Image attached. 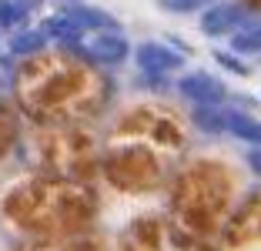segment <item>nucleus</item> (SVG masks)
<instances>
[{"mask_svg": "<svg viewBox=\"0 0 261 251\" xmlns=\"http://www.w3.org/2000/svg\"><path fill=\"white\" fill-rule=\"evenodd\" d=\"M215 61L221 64L224 70H231V74H238V77H248V74H251V67H248V64L241 61V57H231L228 51H215Z\"/></svg>", "mask_w": 261, "mask_h": 251, "instance_id": "nucleus-12", "label": "nucleus"}, {"mask_svg": "<svg viewBox=\"0 0 261 251\" xmlns=\"http://www.w3.org/2000/svg\"><path fill=\"white\" fill-rule=\"evenodd\" d=\"M81 54H87V57H94L97 64H104V67H117V64L127 61V40L121 37V34H97V37H91L84 47H81Z\"/></svg>", "mask_w": 261, "mask_h": 251, "instance_id": "nucleus-4", "label": "nucleus"}, {"mask_svg": "<svg viewBox=\"0 0 261 251\" xmlns=\"http://www.w3.org/2000/svg\"><path fill=\"white\" fill-rule=\"evenodd\" d=\"M34 4H37V0H0V27L20 31Z\"/></svg>", "mask_w": 261, "mask_h": 251, "instance_id": "nucleus-8", "label": "nucleus"}, {"mask_svg": "<svg viewBox=\"0 0 261 251\" xmlns=\"http://www.w3.org/2000/svg\"><path fill=\"white\" fill-rule=\"evenodd\" d=\"M177 94L185 101H191L194 107H221L228 101V87L218 77L204 74V70H194V74L181 77L177 81Z\"/></svg>", "mask_w": 261, "mask_h": 251, "instance_id": "nucleus-1", "label": "nucleus"}, {"mask_svg": "<svg viewBox=\"0 0 261 251\" xmlns=\"http://www.w3.org/2000/svg\"><path fill=\"white\" fill-rule=\"evenodd\" d=\"M224 134L241 137V141H251V144L261 147V121L241 114V111H231V107H224Z\"/></svg>", "mask_w": 261, "mask_h": 251, "instance_id": "nucleus-5", "label": "nucleus"}, {"mask_svg": "<svg viewBox=\"0 0 261 251\" xmlns=\"http://www.w3.org/2000/svg\"><path fill=\"white\" fill-rule=\"evenodd\" d=\"M191 121L204 134H224V107H194Z\"/></svg>", "mask_w": 261, "mask_h": 251, "instance_id": "nucleus-10", "label": "nucleus"}, {"mask_svg": "<svg viewBox=\"0 0 261 251\" xmlns=\"http://www.w3.org/2000/svg\"><path fill=\"white\" fill-rule=\"evenodd\" d=\"M84 31H100V34H117V20L104 10H94V7H70L67 10Z\"/></svg>", "mask_w": 261, "mask_h": 251, "instance_id": "nucleus-7", "label": "nucleus"}, {"mask_svg": "<svg viewBox=\"0 0 261 251\" xmlns=\"http://www.w3.org/2000/svg\"><path fill=\"white\" fill-rule=\"evenodd\" d=\"M134 61H138V67L144 70L147 77H168V74H174V70H181L185 57L177 51H171V47H164V44L147 40V44H141L138 51H134Z\"/></svg>", "mask_w": 261, "mask_h": 251, "instance_id": "nucleus-2", "label": "nucleus"}, {"mask_svg": "<svg viewBox=\"0 0 261 251\" xmlns=\"http://www.w3.org/2000/svg\"><path fill=\"white\" fill-rule=\"evenodd\" d=\"M231 47L238 54H261V20L241 23L238 31L231 34Z\"/></svg>", "mask_w": 261, "mask_h": 251, "instance_id": "nucleus-9", "label": "nucleus"}, {"mask_svg": "<svg viewBox=\"0 0 261 251\" xmlns=\"http://www.w3.org/2000/svg\"><path fill=\"white\" fill-rule=\"evenodd\" d=\"M171 14H191V10H201V7H215L218 0H161Z\"/></svg>", "mask_w": 261, "mask_h": 251, "instance_id": "nucleus-11", "label": "nucleus"}, {"mask_svg": "<svg viewBox=\"0 0 261 251\" xmlns=\"http://www.w3.org/2000/svg\"><path fill=\"white\" fill-rule=\"evenodd\" d=\"M7 47H10V57H31V54L47 47V37L40 31H34V27H20V31L10 34Z\"/></svg>", "mask_w": 261, "mask_h": 251, "instance_id": "nucleus-6", "label": "nucleus"}, {"mask_svg": "<svg viewBox=\"0 0 261 251\" xmlns=\"http://www.w3.org/2000/svg\"><path fill=\"white\" fill-rule=\"evenodd\" d=\"M245 23V7L241 4H215L201 14V31L207 37H224V34H234Z\"/></svg>", "mask_w": 261, "mask_h": 251, "instance_id": "nucleus-3", "label": "nucleus"}]
</instances>
